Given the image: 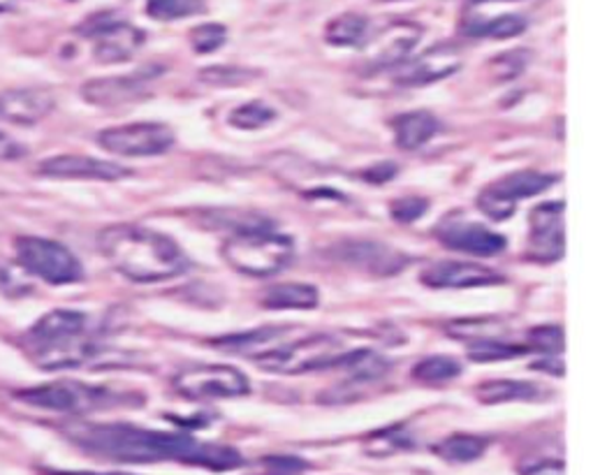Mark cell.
Returning <instances> with one entry per match:
<instances>
[{"label": "cell", "instance_id": "6da1fadb", "mask_svg": "<svg viewBox=\"0 0 593 475\" xmlns=\"http://www.w3.org/2000/svg\"><path fill=\"white\" fill-rule=\"evenodd\" d=\"M63 431L84 452L121 464L181 462L216 473L244 466L241 452L235 448L202 443L179 431H156L128 423H76Z\"/></svg>", "mask_w": 593, "mask_h": 475}, {"label": "cell", "instance_id": "7a4b0ae2", "mask_svg": "<svg viewBox=\"0 0 593 475\" xmlns=\"http://www.w3.org/2000/svg\"><path fill=\"white\" fill-rule=\"evenodd\" d=\"M107 262L132 283H161L190 270L181 246L144 225H109L98 235Z\"/></svg>", "mask_w": 593, "mask_h": 475}, {"label": "cell", "instance_id": "3957f363", "mask_svg": "<svg viewBox=\"0 0 593 475\" xmlns=\"http://www.w3.org/2000/svg\"><path fill=\"white\" fill-rule=\"evenodd\" d=\"M33 363L47 371L82 367L95 359L88 339V316L72 309H56L43 316L24 336Z\"/></svg>", "mask_w": 593, "mask_h": 475}, {"label": "cell", "instance_id": "277c9868", "mask_svg": "<svg viewBox=\"0 0 593 475\" xmlns=\"http://www.w3.org/2000/svg\"><path fill=\"white\" fill-rule=\"evenodd\" d=\"M223 258L233 270L246 276H274L288 268L295 256L290 237L278 235L270 227H246L223 244Z\"/></svg>", "mask_w": 593, "mask_h": 475}, {"label": "cell", "instance_id": "5b68a950", "mask_svg": "<svg viewBox=\"0 0 593 475\" xmlns=\"http://www.w3.org/2000/svg\"><path fill=\"white\" fill-rule=\"evenodd\" d=\"M14 396L33 408L84 415L91 411H100L114 404H121L123 396L114 394L107 388L80 383V380H51V383L35 385L28 390H16Z\"/></svg>", "mask_w": 593, "mask_h": 475}, {"label": "cell", "instance_id": "8992f818", "mask_svg": "<svg viewBox=\"0 0 593 475\" xmlns=\"http://www.w3.org/2000/svg\"><path fill=\"white\" fill-rule=\"evenodd\" d=\"M343 355V341L330 334H318L293 344H281L256 357V365L264 371L281 376H299L334 367Z\"/></svg>", "mask_w": 593, "mask_h": 475}, {"label": "cell", "instance_id": "52a82bcc", "mask_svg": "<svg viewBox=\"0 0 593 475\" xmlns=\"http://www.w3.org/2000/svg\"><path fill=\"white\" fill-rule=\"evenodd\" d=\"M16 260L22 268L51 285L76 283L84 276L82 262L63 244L43 237H16Z\"/></svg>", "mask_w": 593, "mask_h": 475}, {"label": "cell", "instance_id": "ba28073f", "mask_svg": "<svg viewBox=\"0 0 593 475\" xmlns=\"http://www.w3.org/2000/svg\"><path fill=\"white\" fill-rule=\"evenodd\" d=\"M80 33L95 43L93 56L100 63H126L140 51L146 35L132 24L123 22L114 12H98L86 19Z\"/></svg>", "mask_w": 593, "mask_h": 475}, {"label": "cell", "instance_id": "9c48e42d", "mask_svg": "<svg viewBox=\"0 0 593 475\" xmlns=\"http://www.w3.org/2000/svg\"><path fill=\"white\" fill-rule=\"evenodd\" d=\"M552 183H557V177L547 173H535V169L512 173L494 186L485 188L483 193L477 195V206H481L485 216L501 223L514 214V206H518L520 200L545 193Z\"/></svg>", "mask_w": 593, "mask_h": 475}, {"label": "cell", "instance_id": "30bf717a", "mask_svg": "<svg viewBox=\"0 0 593 475\" xmlns=\"http://www.w3.org/2000/svg\"><path fill=\"white\" fill-rule=\"evenodd\" d=\"M98 144L109 154L128 158L163 156L175 146V132L165 123H128L98 132Z\"/></svg>", "mask_w": 593, "mask_h": 475}, {"label": "cell", "instance_id": "8fae6325", "mask_svg": "<svg viewBox=\"0 0 593 475\" xmlns=\"http://www.w3.org/2000/svg\"><path fill=\"white\" fill-rule=\"evenodd\" d=\"M175 390L188 399H235L251 392V383L229 365H193L175 378Z\"/></svg>", "mask_w": 593, "mask_h": 475}, {"label": "cell", "instance_id": "7c38bea8", "mask_svg": "<svg viewBox=\"0 0 593 475\" xmlns=\"http://www.w3.org/2000/svg\"><path fill=\"white\" fill-rule=\"evenodd\" d=\"M423 28L413 22H394L388 28L378 31L371 40H365V66L369 72H382L399 68L411 59L417 47Z\"/></svg>", "mask_w": 593, "mask_h": 475}, {"label": "cell", "instance_id": "4fadbf2b", "mask_svg": "<svg viewBox=\"0 0 593 475\" xmlns=\"http://www.w3.org/2000/svg\"><path fill=\"white\" fill-rule=\"evenodd\" d=\"M529 230V258L541 264H552L564 258L566 233H564V202H545L535 206Z\"/></svg>", "mask_w": 593, "mask_h": 475}, {"label": "cell", "instance_id": "5bb4252c", "mask_svg": "<svg viewBox=\"0 0 593 475\" xmlns=\"http://www.w3.org/2000/svg\"><path fill=\"white\" fill-rule=\"evenodd\" d=\"M464 66V54L452 43H441L431 49H427L417 59H408L406 63L399 66V72L394 82L399 86H427L434 82L448 80L459 68Z\"/></svg>", "mask_w": 593, "mask_h": 475}, {"label": "cell", "instance_id": "9a60e30c", "mask_svg": "<svg viewBox=\"0 0 593 475\" xmlns=\"http://www.w3.org/2000/svg\"><path fill=\"white\" fill-rule=\"evenodd\" d=\"M163 66H146L132 74H123V78H103L91 80L82 86L84 100L98 107H117L130 100H138L140 95L146 93L149 84L161 78Z\"/></svg>", "mask_w": 593, "mask_h": 475}, {"label": "cell", "instance_id": "2e32d148", "mask_svg": "<svg viewBox=\"0 0 593 475\" xmlns=\"http://www.w3.org/2000/svg\"><path fill=\"white\" fill-rule=\"evenodd\" d=\"M436 237L443 246L459 253L481 256V258H494L506 251V237L489 230L483 223L473 221H454L448 218L436 227Z\"/></svg>", "mask_w": 593, "mask_h": 475}, {"label": "cell", "instance_id": "e0dca14e", "mask_svg": "<svg viewBox=\"0 0 593 475\" xmlns=\"http://www.w3.org/2000/svg\"><path fill=\"white\" fill-rule=\"evenodd\" d=\"M37 175L47 179H68V181H119L130 177V169L111 161H100L91 156L63 154L43 161L37 165Z\"/></svg>", "mask_w": 593, "mask_h": 475}, {"label": "cell", "instance_id": "ac0fdd59", "mask_svg": "<svg viewBox=\"0 0 593 475\" xmlns=\"http://www.w3.org/2000/svg\"><path fill=\"white\" fill-rule=\"evenodd\" d=\"M427 288L436 290H459V288H481V285H499L503 283V276L489 268L475 262H434L427 270L419 274Z\"/></svg>", "mask_w": 593, "mask_h": 475}, {"label": "cell", "instance_id": "d6986e66", "mask_svg": "<svg viewBox=\"0 0 593 475\" xmlns=\"http://www.w3.org/2000/svg\"><path fill=\"white\" fill-rule=\"evenodd\" d=\"M56 105L47 88H10L0 93V119L14 126H35L49 117Z\"/></svg>", "mask_w": 593, "mask_h": 475}, {"label": "cell", "instance_id": "ffe728a7", "mask_svg": "<svg viewBox=\"0 0 593 475\" xmlns=\"http://www.w3.org/2000/svg\"><path fill=\"white\" fill-rule=\"evenodd\" d=\"M339 258L346 264H351V268L365 270L378 276L396 274L406 264V258L399 251L376 241H353V244L341 246Z\"/></svg>", "mask_w": 593, "mask_h": 475}, {"label": "cell", "instance_id": "44dd1931", "mask_svg": "<svg viewBox=\"0 0 593 475\" xmlns=\"http://www.w3.org/2000/svg\"><path fill=\"white\" fill-rule=\"evenodd\" d=\"M438 126H441L438 119L431 111H425V109L401 114V117L392 121L394 140L399 149H404V151H417L419 146H425L438 132Z\"/></svg>", "mask_w": 593, "mask_h": 475}, {"label": "cell", "instance_id": "7402d4cb", "mask_svg": "<svg viewBox=\"0 0 593 475\" xmlns=\"http://www.w3.org/2000/svg\"><path fill=\"white\" fill-rule=\"evenodd\" d=\"M262 304L272 311H309L320 304V293L309 283H278L264 293Z\"/></svg>", "mask_w": 593, "mask_h": 475}, {"label": "cell", "instance_id": "603a6c76", "mask_svg": "<svg viewBox=\"0 0 593 475\" xmlns=\"http://www.w3.org/2000/svg\"><path fill=\"white\" fill-rule=\"evenodd\" d=\"M543 388L529 380H491L477 388V399L483 404H508V402H538Z\"/></svg>", "mask_w": 593, "mask_h": 475}, {"label": "cell", "instance_id": "cb8c5ba5", "mask_svg": "<svg viewBox=\"0 0 593 475\" xmlns=\"http://www.w3.org/2000/svg\"><path fill=\"white\" fill-rule=\"evenodd\" d=\"M290 330L288 328H262V330H251V332H244V334H229V336H221L216 341H212V344L216 348H223V351H233V353H256L262 348L264 351H272L276 348L274 344L288 334ZM260 355V353H258ZM256 355V357H258Z\"/></svg>", "mask_w": 593, "mask_h": 475}, {"label": "cell", "instance_id": "d4e9b609", "mask_svg": "<svg viewBox=\"0 0 593 475\" xmlns=\"http://www.w3.org/2000/svg\"><path fill=\"white\" fill-rule=\"evenodd\" d=\"M487 446H489V441L483 439V436L452 434V436H448L446 441L434 446V452L450 464H469V462L481 460Z\"/></svg>", "mask_w": 593, "mask_h": 475}, {"label": "cell", "instance_id": "484cf974", "mask_svg": "<svg viewBox=\"0 0 593 475\" xmlns=\"http://www.w3.org/2000/svg\"><path fill=\"white\" fill-rule=\"evenodd\" d=\"M334 367L346 369L353 383H371V380L382 378L392 369L388 359L373 351H355L351 355H341Z\"/></svg>", "mask_w": 593, "mask_h": 475}, {"label": "cell", "instance_id": "4316f807", "mask_svg": "<svg viewBox=\"0 0 593 475\" xmlns=\"http://www.w3.org/2000/svg\"><path fill=\"white\" fill-rule=\"evenodd\" d=\"M369 35V22L367 16L357 12H346L328 24L324 37L334 47H361Z\"/></svg>", "mask_w": 593, "mask_h": 475}, {"label": "cell", "instance_id": "83f0119b", "mask_svg": "<svg viewBox=\"0 0 593 475\" xmlns=\"http://www.w3.org/2000/svg\"><path fill=\"white\" fill-rule=\"evenodd\" d=\"M526 353H529L526 346L512 344V341L503 336L471 341V346H469V357L473 359V363H499V359H514Z\"/></svg>", "mask_w": 593, "mask_h": 475}, {"label": "cell", "instance_id": "f1b7e54d", "mask_svg": "<svg viewBox=\"0 0 593 475\" xmlns=\"http://www.w3.org/2000/svg\"><path fill=\"white\" fill-rule=\"evenodd\" d=\"M446 332L456 341H481L491 336H503L506 325L494 318H459L446 325Z\"/></svg>", "mask_w": 593, "mask_h": 475}, {"label": "cell", "instance_id": "f546056e", "mask_svg": "<svg viewBox=\"0 0 593 475\" xmlns=\"http://www.w3.org/2000/svg\"><path fill=\"white\" fill-rule=\"evenodd\" d=\"M526 31V19L520 14H503L494 16L489 22L466 26L464 33L471 37H491V40H510Z\"/></svg>", "mask_w": 593, "mask_h": 475}, {"label": "cell", "instance_id": "4dcf8cb0", "mask_svg": "<svg viewBox=\"0 0 593 475\" xmlns=\"http://www.w3.org/2000/svg\"><path fill=\"white\" fill-rule=\"evenodd\" d=\"M459 371H462V365L454 357L431 355L419 359L413 367V378L419 380V383H448V380L459 376Z\"/></svg>", "mask_w": 593, "mask_h": 475}, {"label": "cell", "instance_id": "1f68e13d", "mask_svg": "<svg viewBox=\"0 0 593 475\" xmlns=\"http://www.w3.org/2000/svg\"><path fill=\"white\" fill-rule=\"evenodd\" d=\"M204 0H149L146 14L156 22H177L204 12Z\"/></svg>", "mask_w": 593, "mask_h": 475}, {"label": "cell", "instance_id": "d6a6232c", "mask_svg": "<svg viewBox=\"0 0 593 475\" xmlns=\"http://www.w3.org/2000/svg\"><path fill=\"white\" fill-rule=\"evenodd\" d=\"M274 121H276V111L262 100L246 103L229 114V123L239 130H260Z\"/></svg>", "mask_w": 593, "mask_h": 475}, {"label": "cell", "instance_id": "836d02e7", "mask_svg": "<svg viewBox=\"0 0 593 475\" xmlns=\"http://www.w3.org/2000/svg\"><path fill=\"white\" fill-rule=\"evenodd\" d=\"M529 61H531V51H526V49H512V51L496 56V59L491 61L494 80L496 82L518 80L520 74L526 70Z\"/></svg>", "mask_w": 593, "mask_h": 475}, {"label": "cell", "instance_id": "e575fe53", "mask_svg": "<svg viewBox=\"0 0 593 475\" xmlns=\"http://www.w3.org/2000/svg\"><path fill=\"white\" fill-rule=\"evenodd\" d=\"M411 448L413 443L406 436V431H401V427H390V429H380L371 436L367 452L376 454V458H386V454H394V452L411 450Z\"/></svg>", "mask_w": 593, "mask_h": 475}, {"label": "cell", "instance_id": "d590c367", "mask_svg": "<svg viewBox=\"0 0 593 475\" xmlns=\"http://www.w3.org/2000/svg\"><path fill=\"white\" fill-rule=\"evenodd\" d=\"M566 346V336L559 325H543V328H533L526 334V348L529 351H538L545 355H561Z\"/></svg>", "mask_w": 593, "mask_h": 475}, {"label": "cell", "instance_id": "8d00e7d4", "mask_svg": "<svg viewBox=\"0 0 593 475\" xmlns=\"http://www.w3.org/2000/svg\"><path fill=\"white\" fill-rule=\"evenodd\" d=\"M258 78V72L253 70H244V68H209V70H202L200 72V82L209 84V86H241V84H248L253 82Z\"/></svg>", "mask_w": 593, "mask_h": 475}, {"label": "cell", "instance_id": "74e56055", "mask_svg": "<svg viewBox=\"0 0 593 475\" xmlns=\"http://www.w3.org/2000/svg\"><path fill=\"white\" fill-rule=\"evenodd\" d=\"M227 40V28L223 24H202L190 31V47L198 54H214Z\"/></svg>", "mask_w": 593, "mask_h": 475}, {"label": "cell", "instance_id": "f35d334b", "mask_svg": "<svg viewBox=\"0 0 593 475\" xmlns=\"http://www.w3.org/2000/svg\"><path fill=\"white\" fill-rule=\"evenodd\" d=\"M24 274L28 272L22 268V264L0 262V295L16 299L31 293V281Z\"/></svg>", "mask_w": 593, "mask_h": 475}, {"label": "cell", "instance_id": "ab89813d", "mask_svg": "<svg viewBox=\"0 0 593 475\" xmlns=\"http://www.w3.org/2000/svg\"><path fill=\"white\" fill-rule=\"evenodd\" d=\"M429 209V200L408 195V198H399L390 204V214L399 223H415L417 218H423Z\"/></svg>", "mask_w": 593, "mask_h": 475}, {"label": "cell", "instance_id": "60d3db41", "mask_svg": "<svg viewBox=\"0 0 593 475\" xmlns=\"http://www.w3.org/2000/svg\"><path fill=\"white\" fill-rule=\"evenodd\" d=\"M266 475H301L311 468L309 462L299 458H288V454H274V458L262 460Z\"/></svg>", "mask_w": 593, "mask_h": 475}, {"label": "cell", "instance_id": "b9f144b4", "mask_svg": "<svg viewBox=\"0 0 593 475\" xmlns=\"http://www.w3.org/2000/svg\"><path fill=\"white\" fill-rule=\"evenodd\" d=\"M26 154V149L14 142L10 135H5V132H0V163L3 161H16L22 158Z\"/></svg>", "mask_w": 593, "mask_h": 475}, {"label": "cell", "instance_id": "7bdbcfd3", "mask_svg": "<svg viewBox=\"0 0 593 475\" xmlns=\"http://www.w3.org/2000/svg\"><path fill=\"white\" fill-rule=\"evenodd\" d=\"M361 177H365L371 183H386V181L396 177V165L394 163H380V165L367 169V173Z\"/></svg>", "mask_w": 593, "mask_h": 475}, {"label": "cell", "instance_id": "ee69618b", "mask_svg": "<svg viewBox=\"0 0 593 475\" xmlns=\"http://www.w3.org/2000/svg\"><path fill=\"white\" fill-rule=\"evenodd\" d=\"M522 475H566V466L564 462H557V460H545L533 466H526Z\"/></svg>", "mask_w": 593, "mask_h": 475}, {"label": "cell", "instance_id": "f6af8a7d", "mask_svg": "<svg viewBox=\"0 0 593 475\" xmlns=\"http://www.w3.org/2000/svg\"><path fill=\"white\" fill-rule=\"evenodd\" d=\"M14 12V0H0V14Z\"/></svg>", "mask_w": 593, "mask_h": 475}, {"label": "cell", "instance_id": "bcb514c9", "mask_svg": "<svg viewBox=\"0 0 593 475\" xmlns=\"http://www.w3.org/2000/svg\"><path fill=\"white\" fill-rule=\"evenodd\" d=\"M49 475H100V473H49ZM103 475H128V473H103Z\"/></svg>", "mask_w": 593, "mask_h": 475}]
</instances>
